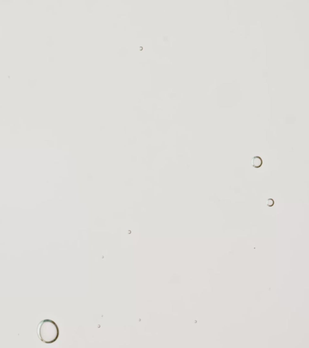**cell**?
Instances as JSON below:
<instances>
[{
	"label": "cell",
	"instance_id": "cell-1",
	"mask_svg": "<svg viewBox=\"0 0 309 348\" xmlns=\"http://www.w3.org/2000/svg\"><path fill=\"white\" fill-rule=\"evenodd\" d=\"M38 335L42 342L52 343L59 336V328L56 323L50 320H42L38 328Z\"/></svg>",
	"mask_w": 309,
	"mask_h": 348
},
{
	"label": "cell",
	"instance_id": "cell-2",
	"mask_svg": "<svg viewBox=\"0 0 309 348\" xmlns=\"http://www.w3.org/2000/svg\"><path fill=\"white\" fill-rule=\"evenodd\" d=\"M252 166L256 167V168H258L260 167L262 164V158L259 157H254L252 159Z\"/></svg>",
	"mask_w": 309,
	"mask_h": 348
}]
</instances>
